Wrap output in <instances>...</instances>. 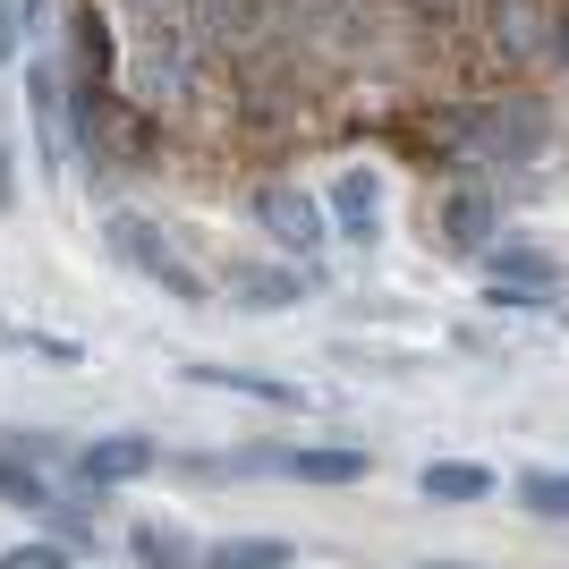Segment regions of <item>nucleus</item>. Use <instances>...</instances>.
I'll use <instances>...</instances> for the list:
<instances>
[{"label":"nucleus","mask_w":569,"mask_h":569,"mask_svg":"<svg viewBox=\"0 0 569 569\" xmlns=\"http://www.w3.org/2000/svg\"><path fill=\"white\" fill-rule=\"evenodd\" d=\"M119 94H128V111H144V119L196 94V34H188V18H144V34L128 43V60H119Z\"/></svg>","instance_id":"obj_1"},{"label":"nucleus","mask_w":569,"mask_h":569,"mask_svg":"<svg viewBox=\"0 0 569 569\" xmlns=\"http://www.w3.org/2000/svg\"><path fill=\"white\" fill-rule=\"evenodd\" d=\"M111 256L128 263V272H144L153 289H170L179 307H213V281H204V272H196V263L179 256L144 213H111Z\"/></svg>","instance_id":"obj_2"},{"label":"nucleus","mask_w":569,"mask_h":569,"mask_svg":"<svg viewBox=\"0 0 569 569\" xmlns=\"http://www.w3.org/2000/svg\"><path fill=\"white\" fill-rule=\"evenodd\" d=\"M256 221H263V238H281L289 256H315V247H323V204H315L307 188H281V179H272V188L256 196Z\"/></svg>","instance_id":"obj_3"},{"label":"nucleus","mask_w":569,"mask_h":569,"mask_svg":"<svg viewBox=\"0 0 569 569\" xmlns=\"http://www.w3.org/2000/svg\"><path fill=\"white\" fill-rule=\"evenodd\" d=\"M153 433H94L86 451H77V476L86 485H137V476H153Z\"/></svg>","instance_id":"obj_4"},{"label":"nucleus","mask_w":569,"mask_h":569,"mask_svg":"<svg viewBox=\"0 0 569 569\" xmlns=\"http://www.w3.org/2000/svg\"><path fill=\"white\" fill-rule=\"evenodd\" d=\"M332 230L357 238V247H375V230H382V179L375 170H340L332 179Z\"/></svg>","instance_id":"obj_5"},{"label":"nucleus","mask_w":569,"mask_h":569,"mask_svg":"<svg viewBox=\"0 0 569 569\" xmlns=\"http://www.w3.org/2000/svg\"><path fill=\"white\" fill-rule=\"evenodd\" d=\"M493 196L485 188H451L442 196V213H433V230H442V247H459V256H485V238H493Z\"/></svg>","instance_id":"obj_6"},{"label":"nucleus","mask_w":569,"mask_h":569,"mask_svg":"<svg viewBox=\"0 0 569 569\" xmlns=\"http://www.w3.org/2000/svg\"><path fill=\"white\" fill-rule=\"evenodd\" d=\"M272 468L298 476V485H357V476H366V451H349V442H307V451H272Z\"/></svg>","instance_id":"obj_7"},{"label":"nucleus","mask_w":569,"mask_h":569,"mask_svg":"<svg viewBox=\"0 0 569 569\" xmlns=\"http://www.w3.org/2000/svg\"><path fill=\"white\" fill-rule=\"evenodd\" d=\"M230 289H238V307H298V272H281V263H230Z\"/></svg>","instance_id":"obj_8"},{"label":"nucleus","mask_w":569,"mask_h":569,"mask_svg":"<svg viewBox=\"0 0 569 569\" xmlns=\"http://www.w3.org/2000/svg\"><path fill=\"white\" fill-rule=\"evenodd\" d=\"M417 485H426V501H485L493 493V468H476V459H433L426 476H417Z\"/></svg>","instance_id":"obj_9"},{"label":"nucleus","mask_w":569,"mask_h":569,"mask_svg":"<svg viewBox=\"0 0 569 569\" xmlns=\"http://www.w3.org/2000/svg\"><path fill=\"white\" fill-rule=\"evenodd\" d=\"M111 26L94 18V9H77V94H102V77H111Z\"/></svg>","instance_id":"obj_10"},{"label":"nucleus","mask_w":569,"mask_h":569,"mask_svg":"<svg viewBox=\"0 0 569 569\" xmlns=\"http://www.w3.org/2000/svg\"><path fill=\"white\" fill-rule=\"evenodd\" d=\"M493 43L510 51V60H527V51L545 43V18H536V0H493Z\"/></svg>","instance_id":"obj_11"},{"label":"nucleus","mask_w":569,"mask_h":569,"mask_svg":"<svg viewBox=\"0 0 569 569\" xmlns=\"http://www.w3.org/2000/svg\"><path fill=\"white\" fill-rule=\"evenodd\" d=\"M26 102H34V128H43V162H60V77L43 69V60H34V69H26Z\"/></svg>","instance_id":"obj_12"},{"label":"nucleus","mask_w":569,"mask_h":569,"mask_svg":"<svg viewBox=\"0 0 569 569\" xmlns=\"http://www.w3.org/2000/svg\"><path fill=\"white\" fill-rule=\"evenodd\" d=\"M0 501H18V510H51V476L34 468V459H18V451H0Z\"/></svg>","instance_id":"obj_13"},{"label":"nucleus","mask_w":569,"mask_h":569,"mask_svg":"<svg viewBox=\"0 0 569 569\" xmlns=\"http://www.w3.org/2000/svg\"><path fill=\"white\" fill-rule=\"evenodd\" d=\"M204 569H289V545L281 536H230L204 552Z\"/></svg>","instance_id":"obj_14"},{"label":"nucleus","mask_w":569,"mask_h":569,"mask_svg":"<svg viewBox=\"0 0 569 569\" xmlns=\"http://www.w3.org/2000/svg\"><path fill=\"white\" fill-rule=\"evenodd\" d=\"M128 552H137V569H196V545L179 536V527H137Z\"/></svg>","instance_id":"obj_15"},{"label":"nucleus","mask_w":569,"mask_h":569,"mask_svg":"<svg viewBox=\"0 0 569 569\" xmlns=\"http://www.w3.org/2000/svg\"><path fill=\"white\" fill-rule=\"evenodd\" d=\"M493 281L545 298V289H552V256H536V247H493Z\"/></svg>","instance_id":"obj_16"},{"label":"nucleus","mask_w":569,"mask_h":569,"mask_svg":"<svg viewBox=\"0 0 569 569\" xmlns=\"http://www.w3.org/2000/svg\"><path fill=\"white\" fill-rule=\"evenodd\" d=\"M196 382H213V391H247V400H263V408H298V391H289V382H263V375H230V366H196Z\"/></svg>","instance_id":"obj_17"},{"label":"nucleus","mask_w":569,"mask_h":569,"mask_svg":"<svg viewBox=\"0 0 569 569\" xmlns=\"http://www.w3.org/2000/svg\"><path fill=\"white\" fill-rule=\"evenodd\" d=\"M519 501L536 510V519H569V476L561 468H527L519 476Z\"/></svg>","instance_id":"obj_18"},{"label":"nucleus","mask_w":569,"mask_h":569,"mask_svg":"<svg viewBox=\"0 0 569 569\" xmlns=\"http://www.w3.org/2000/svg\"><path fill=\"white\" fill-rule=\"evenodd\" d=\"M0 569H77L69 545H18V552H0Z\"/></svg>","instance_id":"obj_19"},{"label":"nucleus","mask_w":569,"mask_h":569,"mask_svg":"<svg viewBox=\"0 0 569 569\" xmlns=\"http://www.w3.org/2000/svg\"><path fill=\"white\" fill-rule=\"evenodd\" d=\"M545 51H552V69L569 77V18H552V34H545Z\"/></svg>","instance_id":"obj_20"},{"label":"nucleus","mask_w":569,"mask_h":569,"mask_svg":"<svg viewBox=\"0 0 569 569\" xmlns=\"http://www.w3.org/2000/svg\"><path fill=\"white\" fill-rule=\"evenodd\" d=\"M144 18H188V0H137Z\"/></svg>","instance_id":"obj_21"},{"label":"nucleus","mask_w":569,"mask_h":569,"mask_svg":"<svg viewBox=\"0 0 569 569\" xmlns=\"http://www.w3.org/2000/svg\"><path fill=\"white\" fill-rule=\"evenodd\" d=\"M417 569H468V561H417Z\"/></svg>","instance_id":"obj_22"}]
</instances>
